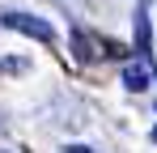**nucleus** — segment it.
<instances>
[{
  "instance_id": "1",
  "label": "nucleus",
  "mask_w": 157,
  "mask_h": 153,
  "mask_svg": "<svg viewBox=\"0 0 157 153\" xmlns=\"http://www.w3.org/2000/svg\"><path fill=\"white\" fill-rule=\"evenodd\" d=\"M0 22L9 26V30H21V34H30V38H38V43H55V30L43 17H30V13H4Z\"/></svg>"
},
{
  "instance_id": "2",
  "label": "nucleus",
  "mask_w": 157,
  "mask_h": 153,
  "mask_svg": "<svg viewBox=\"0 0 157 153\" xmlns=\"http://www.w3.org/2000/svg\"><path fill=\"white\" fill-rule=\"evenodd\" d=\"M123 85H128L132 94H140V89H149V68H144L140 60H136V64H128V68H123Z\"/></svg>"
},
{
  "instance_id": "3",
  "label": "nucleus",
  "mask_w": 157,
  "mask_h": 153,
  "mask_svg": "<svg viewBox=\"0 0 157 153\" xmlns=\"http://www.w3.org/2000/svg\"><path fill=\"white\" fill-rule=\"evenodd\" d=\"M136 51L149 55V9H144V4L136 9Z\"/></svg>"
},
{
  "instance_id": "4",
  "label": "nucleus",
  "mask_w": 157,
  "mask_h": 153,
  "mask_svg": "<svg viewBox=\"0 0 157 153\" xmlns=\"http://www.w3.org/2000/svg\"><path fill=\"white\" fill-rule=\"evenodd\" d=\"M68 153H94V149H85V145H77V149H68Z\"/></svg>"
},
{
  "instance_id": "5",
  "label": "nucleus",
  "mask_w": 157,
  "mask_h": 153,
  "mask_svg": "<svg viewBox=\"0 0 157 153\" xmlns=\"http://www.w3.org/2000/svg\"><path fill=\"white\" fill-rule=\"evenodd\" d=\"M153 140H157V128H153Z\"/></svg>"
}]
</instances>
